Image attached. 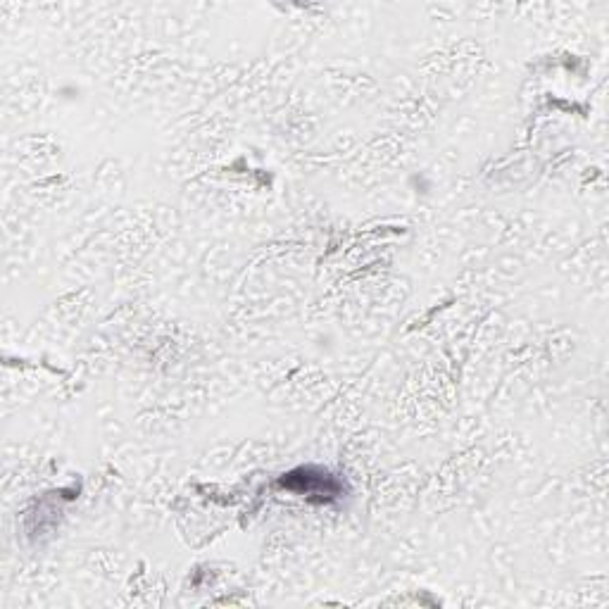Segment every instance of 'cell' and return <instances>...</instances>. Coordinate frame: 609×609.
<instances>
[{"label":"cell","mask_w":609,"mask_h":609,"mask_svg":"<svg viewBox=\"0 0 609 609\" xmlns=\"http://www.w3.org/2000/svg\"><path fill=\"white\" fill-rule=\"evenodd\" d=\"M315 469H295V472L286 474L281 479V486L291 488L295 493H305V495H322V498H336L341 495V481H336L329 472H322L317 469V476H312Z\"/></svg>","instance_id":"6da1fadb"}]
</instances>
